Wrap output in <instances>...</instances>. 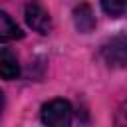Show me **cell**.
Returning <instances> with one entry per match:
<instances>
[{"label": "cell", "instance_id": "6da1fadb", "mask_svg": "<svg viewBox=\"0 0 127 127\" xmlns=\"http://www.w3.org/2000/svg\"><path fill=\"white\" fill-rule=\"evenodd\" d=\"M71 103L67 99H52L42 105V121L50 127H67L71 123Z\"/></svg>", "mask_w": 127, "mask_h": 127}, {"label": "cell", "instance_id": "7a4b0ae2", "mask_svg": "<svg viewBox=\"0 0 127 127\" xmlns=\"http://www.w3.org/2000/svg\"><path fill=\"white\" fill-rule=\"evenodd\" d=\"M24 18H26V24H28L34 32H38V34H42V36L50 34L52 28H54L52 16H50L48 10H46L40 2H36V0H30V2L26 4V8H24Z\"/></svg>", "mask_w": 127, "mask_h": 127}, {"label": "cell", "instance_id": "3957f363", "mask_svg": "<svg viewBox=\"0 0 127 127\" xmlns=\"http://www.w3.org/2000/svg\"><path fill=\"white\" fill-rule=\"evenodd\" d=\"M101 58L109 67L127 65V36H115L101 48Z\"/></svg>", "mask_w": 127, "mask_h": 127}, {"label": "cell", "instance_id": "277c9868", "mask_svg": "<svg viewBox=\"0 0 127 127\" xmlns=\"http://www.w3.org/2000/svg\"><path fill=\"white\" fill-rule=\"evenodd\" d=\"M73 22H75V28L79 32H83V34L91 32L95 28V16L91 12V6L89 4L75 6V10H73Z\"/></svg>", "mask_w": 127, "mask_h": 127}, {"label": "cell", "instance_id": "5b68a950", "mask_svg": "<svg viewBox=\"0 0 127 127\" xmlns=\"http://www.w3.org/2000/svg\"><path fill=\"white\" fill-rule=\"evenodd\" d=\"M20 75V64L10 50H0V77L16 79Z\"/></svg>", "mask_w": 127, "mask_h": 127}, {"label": "cell", "instance_id": "8992f818", "mask_svg": "<svg viewBox=\"0 0 127 127\" xmlns=\"http://www.w3.org/2000/svg\"><path fill=\"white\" fill-rule=\"evenodd\" d=\"M24 36V32L18 28V24L6 14L0 10V42H14V40H20Z\"/></svg>", "mask_w": 127, "mask_h": 127}, {"label": "cell", "instance_id": "52a82bcc", "mask_svg": "<svg viewBox=\"0 0 127 127\" xmlns=\"http://www.w3.org/2000/svg\"><path fill=\"white\" fill-rule=\"evenodd\" d=\"M99 2H101L103 12L109 14L111 18H117L127 10V0H99Z\"/></svg>", "mask_w": 127, "mask_h": 127}, {"label": "cell", "instance_id": "ba28073f", "mask_svg": "<svg viewBox=\"0 0 127 127\" xmlns=\"http://www.w3.org/2000/svg\"><path fill=\"white\" fill-rule=\"evenodd\" d=\"M115 123H117V125H127V103H123V105L117 109Z\"/></svg>", "mask_w": 127, "mask_h": 127}, {"label": "cell", "instance_id": "9c48e42d", "mask_svg": "<svg viewBox=\"0 0 127 127\" xmlns=\"http://www.w3.org/2000/svg\"><path fill=\"white\" fill-rule=\"evenodd\" d=\"M2 109H4V93L0 91V113H2Z\"/></svg>", "mask_w": 127, "mask_h": 127}]
</instances>
